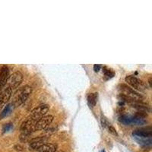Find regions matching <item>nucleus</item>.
<instances>
[{
  "mask_svg": "<svg viewBox=\"0 0 152 152\" xmlns=\"http://www.w3.org/2000/svg\"><path fill=\"white\" fill-rule=\"evenodd\" d=\"M132 135L137 142L144 146H151L152 143V132L151 127L136 129L132 132Z\"/></svg>",
  "mask_w": 152,
  "mask_h": 152,
  "instance_id": "obj_1",
  "label": "nucleus"
},
{
  "mask_svg": "<svg viewBox=\"0 0 152 152\" xmlns=\"http://www.w3.org/2000/svg\"><path fill=\"white\" fill-rule=\"evenodd\" d=\"M31 91H32V88L29 85H24L22 88H19L14 94V97H13L14 101L12 103L13 105L15 107H18L24 104L29 97Z\"/></svg>",
  "mask_w": 152,
  "mask_h": 152,
  "instance_id": "obj_2",
  "label": "nucleus"
},
{
  "mask_svg": "<svg viewBox=\"0 0 152 152\" xmlns=\"http://www.w3.org/2000/svg\"><path fill=\"white\" fill-rule=\"evenodd\" d=\"M126 82L128 83L130 86L132 87L134 89L139 91H145L147 89V85L144 83V81L135 77V75H127L125 78Z\"/></svg>",
  "mask_w": 152,
  "mask_h": 152,
  "instance_id": "obj_3",
  "label": "nucleus"
},
{
  "mask_svg": "<svg viewBox=\"0 0 152 152\" xmlns=\"http://www.w3.org/2000/svg\"><path fill=\"white\" fill-rule=\"evenodd\" d=\"M23 81V75L21 72H15L12 75H11L7 80V87L6 88H11L12 90L16 89L19 85H21Z\"/></svg>",
  "mask_w": 152,
  "mask_h": 152,
  "instance_id": "obj_4",
  "label": "nucleus"
},
{
  "mask_svg": "<svg viewBox=\"0 0 152 152\" xmlns=\"http://www.w3.org/2000/svg\"><path fill=\"white\" fill-rule=\"evenodd\" d=\"M119 90L122 92L121 94L125 95V96L129 97V98L132 99V100H142V99L143 98V97H142L140 94L138 93L133 88H130L129 86L125 85V84L120 85V86H119Z\"/></svg>",
  "mask_w": 152,
  "mask_h": 152,
  "instance_id": "obj_5",
  "label": "nucleus"
},
{
  "mask_svg": "<svg viewBox=\"0 0 152 152\" xmlns=\"http://www.w3.org/2000/svg\"><path fill=\"white\" fill-rule=\"evenodd\" d=\"M49 110H50V107L47 104L39 105L31 111V115L28 118L33 119L34 121H37L38 119H40V118L45 116Z\"/></svg>",
  "mask_w": 152,
  "mask_h": 152,
  "instance_id": "obj_6",
  "label": "nucleus"
},
{
  "mask_svg": "<svg viewBox=\"0 0 152 152\" xmlns=\"http://www.w3.org/2000/svg\"><path fill=\"white\" fill-rule=\"evenodd\" d=\"M37 121H34L33 119L28 118L24 122H23L21 126V134L27 135H31V134L35 132V123Z\"/></svg>",
  "mask_w": 152,
  "mask_h": 152,
  "instance_id": "obj_7",
  "label": "nucleus"
},
{
  "mask_svg": "<svg viewBox=\"0 0 152 152\" xmlns=\"http://www.w3.org/2000/svg\"><path fill=\"white\" fill-rule=\"evenodd\" d=\"M53 120V116L51 115L43 116L40 119H38L35 123V130L38 131V130L45 129L52 123Z\"/></svg>",
  "mask_w": 152,
  "mask_h": 152,
  "instance_id": "obj_8",
  "label": "nucleus"
},
{
  "mask_svg": "<svg viewBox=\"0 0 152 152\" xmlns=\"http://www.w3.org/2000/svg\"><path fill=\"white\" fill-rule=\"evenodd\" d=\"M9 77V69L7 66L3 65L0 67V92L6 85L7 80Z\"/></svg>",
  "mask_w": 152,
  "mask_h": 152,
  "instance_id": "obj_9",
  "label": "nucleus"
},
{
  "mask_svg": "<svg viewBox=\"0 0 152 152\" xmlns=\"http://www.w3.org/2000/svg\"><path fill=\"white\" fill-rule=\"evenodd\" d=\"M47 140H48V138L46 136H39L32 138L31 140H30V148L36 151L43 144L47 143Z\"/></svg>",
  "mask_w": 152,
  "mask_h": 152,
  "instance_id": "obj_10",
  "label": "nucleus"
},
{
  "mask_svg": "<svg viewBox=\"0 0 152 152\" xmlns=\"http://www.w3.org/2000/svg\"><path fill=\"white\" fill-rule=\"evenodd\" d=\"M12 94V90L9 88H5L3 91L0 92V109L6 104V103L11 98Z\"/></svg>",
  "mask_w": 152,
  "mask_h": 152,
  "instance_id": "obj_11",
  "label": "nucleus"
},
{
  "mask_svg": "<svg viewBox=\"0 0 152 152\" xmlns=\"http://www.w3.org/2000/svg\"><path fill=\"white\" fill-rule=\"evenodd\" d=\"M57 149V145L53 143H45L37 149L38 152H56Z\"/></svg>",
  "mask_w": 152,
  "mask_h": 152,
  "instance_id": "obj_12",
  "label": "nucleus"
},
{
  "mask_svg": "<svg viewBox=\"0 0 152 152\" xmlns=\"http://www.w3.org/2000/svg\"><path fill=\"white\" fill-rule=\"evenodd\" d=\"M97 98H98V94L97 92L95 93H90L88 95V104L91 108H94L97 104Z\"/></svg>",
  "mask_w": 152,
  "mask_h": 152,
  "instance_id": "obj_13",
  "label": "nucleus"
},
{
  "mask_svg": "<svg viewBox=\"0 0 152 152\" xmlns=\"http://www.w3.org/2000/svg\"><path fill=\"white\" fill-rule=\"evenodd\" d=\"M15 106L13 105V104H9L8 105L5 106V107L4 108L3 110L2 111V113H0V119H2L3 118H5V116H7L12 110L14 109Z\"/></svg>",
  "mask_w": 152,
  "mask_h": 152,
  "instance_id": "obj_14",
  "label": "nucleus"
},
{
  "mask_svg": "<svg viewBox=\"0 0 152 152\" xmlns=\"http://www.w3.org/2000/svg\"><path fill=\"white\" fill-rule=\"evenodd\" d=\"M119 121L126 126H130L132 125V116H127V115H123L119 117Z\"/></svg>",
  "mask_w": 152,
  "mask_h": 152,
  "instance_id": "obj_15",
  "label": "nucleus"
},
{
  "mask_svg": "<svg viewBox=\"0 0 152 152\" xmlns=\"http://www.w3.org/2000/svg\"><path fill=\"white\" fill-rule=\"evenodd\" d=\"M103 72H104V76L106 77L107 79H109V78H113L115 75V72L113 69H110V68L107 67V66H104L103 67Z\"/></svg>",
  "mask_w": 152,
  "mask_h": 152,
  "instance_id": "obj_16",
  "label": "nucleus"
},
{
  "mask_svg": "<svg viewBox=\"0 0 152 152\" xmlns=\"http://www.w3.org/2000/svg\"><path fill=\"white\" fill-rule=\"evenodd\" d=\"M100 121H101V124H102L103 127L104 128H108L110 126V123H109V121L107 120V118L104 116H101V119H100Z\"/></svg>",
  "mask_w": 152,
  "mask_h": 152,
  "instance_id": "obj_17",
  "label": "nucleus"
},
{
  "mask_svg": "<svg viewBox=\"0 0 152 152\" xmlns=\"http://www.w3.org/2000/svg\"><path fill=\"white\" fill-rule=\"evenodd\" d=\"M13 129V125L12 123H7V124H5L3 126V128H2V132L4 133L8 132L10 130H12Z\"/></svg>",
  "mask_w": 152,
  "mask_h": 152,
  "instance_id": "obj_18",
  "label": "nucleus"
},
{
  "mask_svg": "<svg viewBox=\"0 0 152 152\" xmlns=\"http://www.w3.org/2000/svg\"><path fill=\"white\" fill-rule=\"evenodd\" d=\"M107 129H108V130H109V132H110L111 134H113V135H118L116 129L114 128L113 126H111V125Z\"/></svg>",
  "mask_w": 152,
  "mask_h": 152,
  "instance_id": "obj_19",
  "label": "nucleus"
},
{
  "mask_svg": "<svg viewBox=\"0 0 152 152\" xmlns=\"http://www.w3.org/2000/svg\"><path fill=\"white\" fill-rule=\"evenodd\" d=\"M15 149L16 151H24V148L20 145H18L16 146H15Z\"/></svg>",
  "mask_w": 152,
  "mask_h": 152,
  "instance_id": "obj_20",
  "label": "nucleus"
},
{
  "mask_svg": "<svg viewBox=\"0 0 152 152\" xmlns=\"http://www.w3.org/2000/svg\"><path fill=\"white\" fill-rule=\"evenodd\" d=\"M100 67H101V66H100V65L95 64L94 66V71L96 72H99V71H100Z\"/></svg>",
  "mask_w": 152,
  "mask_h": 152,
  "instance_id": "obj_21",
  "label": "nucleus"
},
{
  "mask_svg": "<svg viewBox=\"0 0 152 152\" xmlns=\"http://www.w3.org/2000/svg\"><path fill=\"white\" fill-rule=\"evenodd\" d=\"M100 152H106V151H105V150H102Z\"/></svg>",
  "mask_w": 152,
  "mask_h": 152,
  "instance_id": "obj_22",
  "label": "nucleus"
},
{
  "mask_svg": "<svg viewBox=\"0 0 152 152\" xmlns=\"http://www.w3.org/2000/svg\"><path fill=\"white\" fill-rule=\"evenodd\" d=\"M57 152H64L63 151H57Z\"/></svg>",
  "mask_w": 152,
  "mask_h": 152,
  "instance_id": "obj_23",
  "label": "nucleus"
}]
</instances>
